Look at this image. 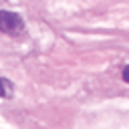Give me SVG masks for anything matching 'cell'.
<instances>
[{"label": "cell", "mask_w": 129, "mask_h": 129, "mask_svg": "<svg viewBox=\"0 0 129 129\" xmlns=\"http://www.w3.org/2000/svg\"><path fill=\"white\" fill-rule=\"evenodd\" d=\"M0 30L10 34V36H20L24 32V22H22L20 14L8 12V10H0Z\"/></svg>", "instance_id": "6da1fadb"}, {"label": "cell", "mask_w": 129, "mask_h": 129, "mask_svg": "<svg viewBox=\"0 0 129 129\" xmlns=\"http://www.w3.org/2000/svg\"><path fill=\"white\" fill-rule=\"evenodd\" d=\"M0 97H12V85L4 79H0Z\"/></svg>", "instance_id": "7a4b0ae2"}, {"label": "cell", "mask_w": 129, "mask_h": 129, "mask_svg": "<svg viewBox=\"0 0 129 129\" xmlns=\"http://www.w3.org/2000/svg\"><path fill=\"white\" fill-rule=\"evenodd\" d=\"M123 81H125V83L129 85V64H127V67L123 69Z\"/></svg>", "instance_id": "3957f363"}]
</instances>
